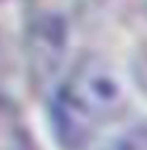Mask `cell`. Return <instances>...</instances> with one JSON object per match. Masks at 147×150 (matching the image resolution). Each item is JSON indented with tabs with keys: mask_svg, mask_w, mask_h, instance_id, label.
<instances>
[{
	"mask_svg": "<svg viewBox=\"0 0 147 150\" xmlns=\"http://www.w3.org/2000/svg\"><path fill=\"white\" fill-rule=\"evenodd\" d=\"M104 150H147V138L145 136H123L113 140L111 145H106Z\"/></svg>",
	"mask_w": 147,
	"mask_h": 150,
	"instance_id": "cell-3",
	"label": "cell"
},
{
	"mask_svg": "<svg viewBox=\"0 0 147 150\" xmlns=\"http://www.w3.org/2000/svg\"><path fill=\"white\" fill-rule=\"evenodd\" d=\"M0 150H36L20 111L7 99H0Z\"/></svg>",
	"mask_w": 147,
	"mask_h": 150,
	"instance_id": "cell-2",
	"label": "cell"
},
{
	"mask_svg": "<svg viewBox=\"0 0 147 150\" xmlns=\"http://www.w3.org/2000/svg\"><path fill=\"white\" fill-rule=\"evenodd\" d=\"M121 87L106 70L89 65L72 78L56 99L53 124L65 148H82L116 114Z\"/></svg>",
	"mask_w": 147,
	"mask_h": 150,
	"instance_id": "cell-1",
	"label": "cell"
}]
</instances>
